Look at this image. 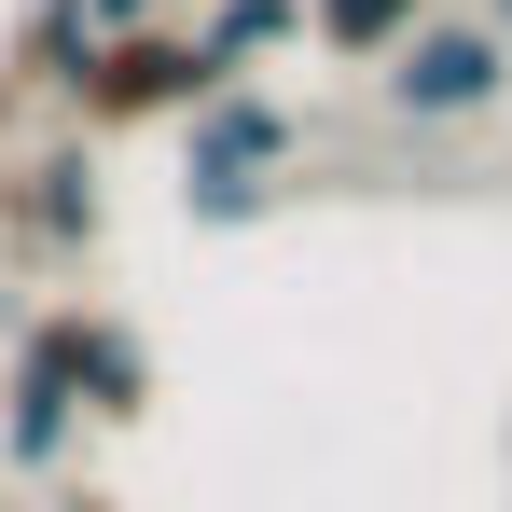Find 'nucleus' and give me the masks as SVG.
Listing matches in <instances>:
<instances>
[{
    "label": "nucleus",
    "instance_id": "nucleus-1",
    "mask_svg": "<svg viewBox=\"0 0 512 512\" xmlns=\"http://www.w3.org/2000/svg\"><path fill=\"white\" fill-rule=\"evenodd\" d=\"M208 97H222V70H208L194 28H125V42H97V70L70 84V111L97 139H125V125H194Z\"/></svg>",
    "mask_w": 512,
    "mask_h": 512
},
{
    "label": "nucleus",
    "instance_id": "nucleus-9",
    "mask_svg": "<svg viewBox=\"0 0 512 512\" xmlns=\"http://www.w3.org/2000/svg\"><path fill=\"white\" fill-rule=\"evenodd\" d=\"M14 70H28V84H84L97 70V28H84V0H42V14H28V42H14Z\"/></svg>",
    "mask_w": 512,
    "mask_h": 512
},
{
    "label": "nucleus",
    "instance_id": "nucleus-4",
    "mask_svg": "<svg viewBox=\"0 0 512 512\" xmlns=\"http://www.w3.org/2000/svg\"><path fill=\"white\" fill-rule=\"evenodd\" d=\"M180 153H194V222H236V208H263V180L291 167V111L250 97V84H222L180 125Z\"/></svg>",
    "mask_w": 512,
    "mask_h": 512
},
{
    "label": "nucleus",
    "instance_id": "nucleus-2",
    "mask_svg": "<svg viewBox=\"0 0 512 512\" xmlns=\"http://www.w3.org/2000/svg\"><path fill=\"white\" fill-rule=\"evenodd\" d=\"M512 97V42L485 14H429L416 42L388 56V111L402 125H471V111H499Z\"/></svg>",
    "mask_w": 512,
    "mask_h": 512
},
{
    "label": "nucleus",
    "instance_id": "nucleus-3",
    "mask_svg": "<svg viewBox=\"0 0 512 512\" xmlns=\"http://www.w3.org/2000/svg\"><path fill=\"white\" fill-rule=\"evenodd\" d=\"M28 360L70 374L84 429H139L153 416V346H139V319H111V305H42L28 319Z\"/></svg>",
    "mask_w": 512,
    "mask_h": 512
},
{
    "label": "nucleus",
    "instance_id": "nucleus-11",
    "mask_svg": "<svg viewBox=\"0 0 512 512\" xmlns=\"http://www.w3.org/2000/svg\"><path fill=\"white\" fill-rule=\"evenodd\" d=\"M485 28H499V42H512V0H485Z\"/></svg>",
    "mask_w": 512,
    "mask_h": 512
},
{
    "label": "nucleus",
    "instance_id": "nucleus-8",
    "mask_svg": "<svg viewBox=\"0 0 512 512\" xmlns=\"http://www.w3.org/2000/svg\"><path fill=\"white\" fill-rule=\"evenodd\" d=\"M305 28H319L333 56H402L429 28V0H305Z\"/></svg>",
    "mask_w": 512,
    "mask_h": 512
},
{
    "label": "nucleus",
    "instance_id": "nucleus-7",
    "mask_svg": "<svg viewBox=\"0 0 512 512\" xmlns=\"http://www.w3.org/2000/svg\"><path fill=\"white\" fill-rule=\"evenodd\" d=\"M291 28H305V0H208V28H194V42H208V70H222V84H250V56H263V42H291Z\"/></svg>",
    "mask_w": 512,
    "mask_h": 512
},
{
    "label": "nucleus",
    "instance_id": "nucleus-12",
    "mask_svg": "<svg viewBox=\"0 0 512 512\" xmlns=\"http://www.w3.org/2000/svg\"><path fill=\"white\" fill-rule=\"evenodd\" d=\"M70 512H111V499H70Z\"/></svg>",
    "mask_w": 512,
    "mask_h": 512
},
{
    "label": "nucleus",
    "instance_id": "nucleus-5",
    "mask_svg": "<svg viewBox=\"0 0 512 512\" xmlns=\"http://www.w3.org/2000/svg\"><path fill=\"white\" fill-rule=\"evenodd\" d=\"M0 222H14L42 263L97 250V167H84V153H28V167H0Z\"/></svg>",
    "mask_w": 512,
    "mask_h": 512
},
{
    "label": "nucleus",
    "instance_id": "nucleus-6",
    "mask_svg": "<svg viewBox=\"0 0 512 512\" xmlns=\"http://www.w3.org/2000/svg\"><path fill=\"white\" fill-rule=\"evenodd\" d=\"M70 443H84V402H70V374L14 346V374H0V457H14V471H70Z\"/></svg>",
    "mask_w": 512,
    "mask_h": 512
},
{
    "label": "nucleus",
    "instance_id": "nucleus-10",
    "mask_svg": "<svg viewBox=\"0 0 512 512\" xmlns=\"http://www.w3.org/2000/svg\"><path fill=\"white\" fill-rule=\"evenodd\" d=\"M84 28H97V42H125V28H167V0H84Z\"/></svg>",
    "mask_w": 512,
    "mask_h": 512
}]
</instances>
